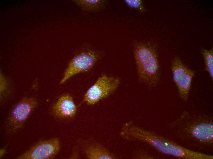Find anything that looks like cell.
<instances>
[{
  "label": "cell",
  "instance_id": "cell-1",
  "mask_svg": "<svg viewBox=\"0 0 213 159\" xmlns=\"http://www.w3.org/2000/svg\"><path fill=\"white\" fill-rule=\"evenodd\" d=\"M123 139L146 143L160 152L184 159H208L210 156L185 148L151 131L140 127L132 121L124 124L119 132Z\"/></svg>",
  "mask_w": 213,
  "mask_h": 159
},
{
  "label": "cell",
  "instance_id": "cell-2",
  "mask_svg": "<svg viewBox=\"0 0 213 159\" xmlns=\"http://www.w3.org/2000/svg\"><path fill=\"white\" fill-rule=\"evenodd\" d=\"M180 137L204 146H212L213 142L212 119L207 116H192L184 111L170 125Z\"/></svg>",
  "mask_w": 213,
  "mask_h": 159
},
{
  "label": "cell",
  "instance_id": "cell-3",
  "mask_svg": "<svg viewBox=\"0 0 213 159\" xmlns=\"http://www.w3.org/2000/svg\"><path fill=\"white\" fill-rule=\"evenodd\" d=\"M133 49L139 80L149 87L155 86L160 78L155 49L150 44L140 43L134 45Z\"/></svg>",
  "mask_w": 213,
  "mask_h": 159
},
{
  "label": "cell",
  "instance_id": "cell-4",
  "mask_svg": "<svg viewBox=\"0 0 213 159\" xmlns=\"http://www.w3.org/2000/svg\"><path fill=\"white\" fill-rule=\"evenodd\" d=\"M120 83V79L118 77L102 75L88 89L84 100L88 104L94 105L114 92Z\"/></svg>",
  "mask_w": 213,
  "mask_h": 159
},
{
  "label": "cell",
  "instance_id": "cell-5",
  "mask_svg": "<svg viewBox=\"0 0 213 159\" xmlns=\"http://www.w3.org/2000/svg\"><path fill=\"white\" fill-rule=\"evenodd\" d=\"M171 70L173 79L177 88L180 96L183 100L188 99L195 72L186 66L178 57L174 59Z\"/></svg>",
  "mask_w": 213,
  "mask_h": 159
},
{
  "label": "cell",
  "instance_id": "cell-6",
  "mask_svg": "<svg viewBox=\"0 0 213 159\" xmlns=\"http://www.w3.org/2000/svg\"><path fill=\"white\" fill-rule=\"evenodd\" d=\"M99 56V53L92 50L83 51L76 55L69 63L60 83H63L75 74L90 70L97 62Z\"/></svg>",
  "mask_w": 213,
  "mask_h": 159
},
{
  "label": "cell",
  "instance_id": "cell-7",
  "mask_svg": "<svg viewBox=\"0 0 213 159\" xmlns=\"http://www.w3.org/2000/svg\"><path fill=\"white\" fill-rule=\"evenodd\" d=\"M37 105L36 100L32 97H24L16 105L9 118L11 130L15 131L21 128Z\"/></svg>",
  "mask_w": 213,
  "mask_h": 159
},
{
  "label": "cell",
  "instance_id": "cell-8",
  "mask_svg": "<svg viewBox=\"0 0 213 159\" xmlns=\"http://www.w3.org/2000/svg\"><path fill=\"white\" fill-rule=\"evenodd\" d=\"M60 148L57 138L40 141L18 157V159H50L53 158Z\"/></svg>",
  "mask_w": 213,
  "mask_h": 159
},
{
  "label": "cell",
  "instance_id": "cell-9",
  "mask_svg": "<svg viewBox=\"0 0 213 159\" xmlns=\"http://www.w3.org/2000/svg\"><path fill=\"white\" fill-rule=\"evenodd\" d=\"M53 111L55 115L61 118H71L77 112V107L72 96L68 94L61 96L54 104Z\"/></svg>",
  "mask_w": 213,
  "mask_h": 159
},
{
  "label": "cell",
  "instance_id": "cell-10",
  "mask_svg": "<svg viewBox=\"0 0 213 159\" xmlns=\"http://www.w3.org/2000/svg\"><path fill=\"white\" fill-rule=\"evenodd\" d=\"M85 154L89 159H114L116 157L106 148L99 144L88 146L85 149Z\"/></svg>",
  "mask_w": 213,
  "mask_h": 159
},
{
  "label": "cell",
  "instance_id": "cell-11",
  "mask_svg": "<svg viewBox=\"0 0 213 159\" xmlns=\"http://www.w3.org/2000/svg\"><path fill=\"white\" fill-rule=\"evenodd\" d=\"M73 1L83 10L89 12L100 11L106 3V1L104 0H73Z\"/></svg>",
  "mask_w": 213,
  "mask_h": 159
},
{
  "label": "cell",
  "instance_id": "cell-12",
  "mask_svg": "<svg viewBox=\"0 0 213 159\" xmlns=\"http://www.w3.org/2000/svg\"><path fill=\"white\" fill-rule=\"evenodd\" d=\"M201 52L204 59L205 70L212 80L213 79V49L201 48Z\"/></svg>",
  "mask_w": 213,
  "mask_h": 159
},
{
  "label": "cell",
  "instance_id": "cell-13",
  "mask_svg": "<svg viewBox=\"0 0 213 159\" xmlns=\"http://www.w3.org/2000/svg\"><path fill=\"white\" fill-rule=\"evenodd\" d=\"M124 2L128 6L140 12L144 13L146 10L144 5L141 0H125Z\"/></svg>",
  "mask_w": 213,
  "mask_h": 159
},
{
  "label": "cell",
  "instance_id": "cell-14",
  "mask_svg": "<svg viewBox=\"0 0 213 159\" xmlns=\"http://www.w3.org/2000/svg\"><path fill=\"white\" fill-rule=\"evenodd\" d=\"M135 159H154L155 157L150 155L146 151L142 150L137 151L135 154Z\"/></svg>",
  "mask_w": 213,
  "mask_h": 159
},
{
  "label": "cell",
  "instance_id": "cell-15",
  "mask_svg": "<svg viewBox=\"0 0 213 159\" xmlns=\"http://www.w3.org/2000/svg\"><path fill=\"white\" fill-rule=\"evenodd\" d=\"M7 84L6 80L2 74L0 75V94L3 92L6 89Z\"/></svg>",
  "mask_w": 213,
  "mask_h": 159
},
{
  "label": "cell",
  "instance_id": "cell-16",
  "mask_svg": "<svg viewBox=\"0 0 213 159\" xmlns=\"http://www.w3.org/2000/svg\"><path fill=\"white\" fill-rule=\"evenodd\" d=\"M5 150L4 149H1L0 150V157L4 154V153H5Z\"/></svg>",
  "mask_w": 213,
  "mask_h": 159
}]
</instances>
